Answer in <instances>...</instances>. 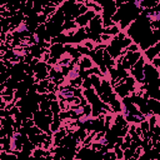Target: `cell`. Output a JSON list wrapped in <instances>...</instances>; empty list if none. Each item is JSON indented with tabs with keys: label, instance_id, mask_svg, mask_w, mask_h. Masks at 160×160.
Wrapping results in <instances>:
<instances>
[{
	"label": "cell",
	"instance_id": "obj_1",
	"mask_svg": "<svg viewBox=\"0 0 160 160\" xmlns=\"http://www.w3.org/2000/svg\"><path fill=\"white\" fill-rule=\"evenodd\" d=\"M142 74H144V79H142V84H148V82H151L156 79H159L160 74H159V69L154 68L150 64L145 62L144 64V68H142Z\"/></svg>",
	"mask_w": 160,
	"mask_h": 160
},
{
	"label": "cell",
	"instance_id": "obj_2",
	"mask_svg": "<svg viewBox=\"0 0 160 160\" xmlns=\"http://www.w3.org/2000/svg\"><path fill=\"white\" fill-rule=\"evenodd\" d=\"M86 31L90 32H95V34H101L102 30V19L100 14H95V16L89 21V24L85 28Z\"/></svg>",
	"mask_w": 160,
	"mask_h": 160
},
{
	"label": "cell",
	"instance_id": "obj_3",
	"mask_svg": "<svg viewBox=\"0 0 160 160\" xmlns=\"http://www.w3.org/2000/svg\"><path fill=\"white\" fill-rule=\"evenodd\" d=\"M95 11L94 10H86V12L85 14H81V15H79L78 18H75V22L78 24V26H80V28H84V26H86L88 24H89V21L95 16Z\"/></svg>",
	"mask_w": 160,
	"mask_h": 160
},
{
	"label": "cell",
	"instance_id": "obj_4",
	"mask_svg": "<svg viewBox=\"0 0 160 160\" xmlns=\"http://www.w3.org/2000/svg\"><path fill=\"white\" fill-rule=\"evenodd\" d=\"M48 52L50 54L51 58L54 59H60L62 54H65V49H64V45L62 44H59V42H55V44H51L49 46V50Z\"/></svg>",
	"mask_w": 160,
	"mask_h": 160
},
{
	"label": "cell",
	"instance_id": "obj_5",
	"mask_svg": "<svg viewBox=\"0 0 160 160\" xmlns=\"http://www.w3.org/2000/svg\"><path fill=\"white\" fill-rule=\"evenodd\" d=\"M84 40H88V35H86V30L85 28H80L79 30H76L75 32L71 34V42L74 44H79Z\"/></svg>",
	"mask_w": 160,
	"mask_h": 160
},
{
	"label": "cell",
	"instance_id": "obj_6",
	"mask_svg": "<svg viewBox=\"0 0 160 160\" xmlns=\"http://www.w3.org/2000/svg\"><path fill=\"white\" fill-rule=\"evenodd\" d=\"M159 51H160V42L158 41L156 44H154L152 46H149L148 49H145L144 50V55H145V58L148 59V60H152L155 56H158L159 55Z\"/></svg>",
	"mask_w": 160,
	"mask_h": 160
},
{
	"label": "cell",
	"instance_id": "obj_7",
	"mask_svg": "<svg viewBox=\"0 0 160 160\" xmlns=\"http://www.w3.org/2000/svg\"><path fill=\"white\" fill-rule=\"evenodd\" d=\"M114 90H115L114 92L116 95H119L120 98H125V96H128L130 94V90H129L128 85L124 82V80L120 81V82H118V84H115L114 85Z\"/></svg>",
	"mask_w": 160,
	"mask_h": 160
},
{
	"label": "cell",
	"instance_id": "obj_8",
	"mask_svg": "<svg viewBox=\"0 0 160 160\" xmlns=\"http://www.w3.org/2000/svg\"><path fill=\"white\" fill-rule=\"evenodd\" d=\"M82 96L86 99V101H88L89 104H92V102H95V101H98V100L100 99L99 95L96 94L95 89H92V88L84 89V90H82Z\"/></svg>",
	"mask_w": 160,
	"mask_h": 160
},
{
	"label": "cell",
	"instance_id": "obj_9",
	"mask_svg": "<svg viewBox=\"0 0 160 160\" xmlns=\"http://www.w3.org/2000/svg\"><path fill=\"white\" fill-rule=\"evenodd\" d=\"M146 105L150 110L151 114H155V115H159L160 112V102L158 99H154V98H148L146 99Z\"/></svg>",
	"mask_w": 160,
	"mask_h": 160
},
{
	"label": "cell",
	"instance_id": "obj_10",
	"mask_svg": "<svg viewBox=\"0 0 160 160\" xmlns=\"http://www.w3.org/2000/svg\"><path fill=\"white\" fill-rule=\"evenodd\" d=\"M141 56H142V55H141V52H140L139 50H138V51H126V52L124 54V58L131 64V66H132Z\"/></svg>",
	"mask_w": 160,
	"mask_h": 160
},
{
	"label": "cell",
	"instance_id": "obj_11",
	"mask_svg": "<svg viewBox=\"0 0 160 160\" xmlns=\"http://www.w3.org/2000/svg\"><path fill=\"white\" fill-rule=\"evenodd\" d=\"M102 60H104V64L106 66V69H110V68H114L115 66V60L109 55V52L106 50H102Z\"/></svg>",
	"mask_w": 160,
	"mask_h": 160
},
{
	"label": "cell",
	"instance_id": "obj_12",
	"mask_svg": "<svg viewBox=\"0 0 160 160\" xmlns=\"http://www.w3.org/2000/svg\"><path fill=\"white\" fill-rule=\"evenodd\" d=\"M78 65H79V68H82V69H90L92 64H91L90 58L86 56V55H84V56L81 58V60L78 61Z\"/></svg>",
	"mask_w": 160,
	"mask_h": 160
},
{
	"label": "cell",
	"instance_id": "obj_13",
	"mask_svg": "<svg viewBox=\"0 0 160 160\" xmlns=\"http://www.w3.org/2000/svg\"><path fill=\"white\" fill-rule=\"evenodd\" d=\"M65 135H66V130H65V129H59L58 131H55V132H54V144L56 145Z\"/></svg>",
	"mask_w": 160,
	"mask_h": 160
},
{
	"label": "cell",
	"instance_id": "obj_14",
	"mask_svg": "<svg viewBox=\"0 0 160 160\" xmlns=\"http://www.w3.org/2000/svg\"><path fill=\"white\" fill-rule=\"evenodd\" d=\"M50 110H51L52 114H59V112L61 111L60 104H59L58 100H51V101H50Z\"/></svg>",
	"mask_w": 160,
	"mask_h": 160
},
{
	"label": "cell",
	"instance_id": "obj_15",
	"mask_svg": "<svg viewBox=\"0 0 160 160\" xmlns=\"http://www.w3.org/2000/svg\"><path fill=\"white\" fill-rule=\"evenodd\" d=\"M76 26H78V24L75 22V20H68V21H64V24H62V29H64V30L75 29Z\"/></svg>",
	"mask_w": 160,
	"mask_h": 160
},
{
	"label": "cell",
	"instance_id": "obj_16",
	"mask_svg": "<svg viewBox=\"0 0 160 160\" xmlns=\"http://www.w3.org/2000/svg\"><path fill=\"white\" fill-rule=\"evenodd\" d=\"M115 124H118V125H120V126H126V125H128L125 118H124L121 114H119V112H118V115L115 116Z\"/></svg>",
	"mask_w": 160,
	"mask_h": 160
},
{
	"label": "cell",
	"instance_id": "obj_17",
	"mask_svg": "<svg viewBox=\"0 0 160 160\" xmlns=\"http://www.w3.org/2000/svg\"><path fill=\"white\" fill-rule=\"evenodd\" d=\"M90 114H91V106H90V104L88 102L86 105H84L82 106V116H90Z\"/></svg>",
	"mask_w": 160,
	"mask_h": 160
},
{
	"label": "cell",
	"instance_id": "obj_18",
	"mask_svg": "<svg viewBox=\"0 0 160 160\" xmlns=\"http://www.w3.org/2000/svg\"><path fill=\"white\" fill-rule=\"evenodd\" d=\"M81 86H82L84 89H89V88H91V81H90V78H89V76L85 78V79H82Z\"/></svg>",
	"mask_w": 160,
	"mask_h": 160
},
{
	"label": "cell",
	"instance_id": "obj_19",
	"mask_svg": "<svg viewBox=\"0 0 160 160\" xmlns=\"http://www.w3.org/2000/svg\"><path fill=\"white\" fill-rule=\"evenodd\" d=\"M150 62H151V65H152L154 68L160 69V58H159V55H158V56H155V58H154V59H152Z\"/></svg>",
	"mask_w": 160,
	"mask_h": 160
},
{
	"label": "cell",
	"instance_id": "obj_20",
	"mask_svg": "<svg viewBox=\"0 0 160 160\" xmlns=\"http://www.w3.org/2000/svg\"><path fill=\"white\" fill-rule=\"evenodd\" d=\"M6 5V0H0V6H5Z\"/></svg>",
	"mask_w": 160,
	"mask_h": 160
},
{
	"label": "cell",
	"instance_id": "obj_21",
	"mask_svg": "<svg viewBox=\"0 0 160 160\" xmlns=\"http://www.w3.org/2000/svg\"><path fill=\"white\" fill-rule=\"evenodd\" d=\"M0 19H1V16H0Z\"/></svg>",
	"mask_w": 160,
	"mask_h": 160
}]
</instances>
